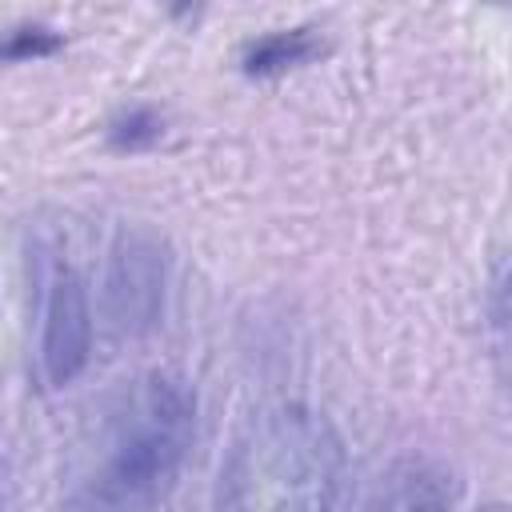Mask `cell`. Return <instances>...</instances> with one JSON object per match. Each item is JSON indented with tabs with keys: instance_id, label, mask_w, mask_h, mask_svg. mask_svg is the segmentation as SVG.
<instances>
[{
	"instance_id": "6da1fadb",
	"label": "cell",
	"mask_w": 512,
	"mask_h": 512,
	"mask_svg": "<svg viewBox=\"0 0 512 512\" xmlns=\"http://www.w3.org/2000/svg\"><path fill=\"white\" fill-rule=\"evenodd\" d=\"M196 408L180 380L144 372L96 416L76 472L80 512H152L176 484L192 448Z\"/></svg>"
},
{
	"instance_id": "5b68a950",
	"label": "cell",
	"mask_w": 512,
	"mask_h": 512,
	"mask_svg": "<svg viewBox=\"0 0 512 512\" xmlns=\"http://www.w3.org/2000/svg\"><path fill=\"white\" fill-rule=\"evenodd\" d=\"M460 496V480L440 460H396L372 488L364 512H448Z\"/></svg>"
},
{
	"instance_id": "3957f363",
	"label": "cell",
	"mask_w": 512,
	"mask_h": 512,
	"mask_svg": "<svg viewBox=\"0 0 512 512\" xmlns=\"http://www.w3.org/2000/svg\"><path fill=\"white\" fill-rule=\"evenodd\" d=\"M92 352V304L80 276L68 264H56L44 284L40 304V376L48 388L68 384Z\"/></svg>"
},
{
	"instance_id": "7a4b0ae2",
	"label": "cell",
	"mask_w": 512,
	"mask_h": 512,
	"mask_svg": "<svg viewBox=\"0 0 512 512\" xmlns=\"http://www.w3.org/2000/svg\"><path fill=\"white\" fill-rule=\"evenodd\" d=\"M344 488V444L336 428L300 404L256 412L232 440L216 512H336Z\"/></svg>"
},
{
	"instance_id": "277c9868",
	"label": "cell",
	"mask_w": 512,
	"mask_h": 512,
	"mask_svg": "<svg viewBox=\"0 0 512 512\" xmlns=\"http://www.w3.org/2000/svg\"><path fill=\"white\" fill-rule=\"evenodd\" d=\"M160 284H164V268L156 248L144 240H120V248L112 252L108 288H104L112 324L124 332L148 328L160 312Z\"/></svg>"
},
{
	"instance_id": "8992f818",
	"label": "cell",
	"mask_w": 512,
	"mask_h": 512,
	"mask_svg": "<svg viewBox=\"0 0 512 512\" xmlns=\"http://www.w3.org/2000/svg\"><path fill=\"white\" fill-rule=\"evenodd\" d=\"M304 56H312V40L304 32H276V36L252 44L244 64H248V72H280V68L300 64Z\"/></svg>"
},
{
	"instance_id": "52a82bcc",
	"label": "cell",
	"mask_w": 512,
	"mask_h": 512,
	"mask_svg": "<svg viewBox=\"0 0 512 512\" xmlns=\"http://www.w3.org/2000/svg\"><path fill=\"white\" fill-rule=\"evenodd\" d=\"M492 332H496V352L512 376V272L504 276V284L496 288V300H492Z\"/></svg>"
}]
</instances>
